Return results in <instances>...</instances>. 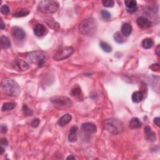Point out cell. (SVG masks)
Wrapping results in <instances>:
<instances>
[{"mask_svg": "<svg viewBox=\"0 0 160 160\" xmlns=\"http://www.w3.org/2000/svg\"><path fill=\"white\" fill-rule=\"evenodd\" d=\"M4 151H5V148H4L3 146H1V150H0V154L3 155Z\"/></svg>", "mask_w": 160, "mask_h": 160, "instance_id": "obj_38", "label": "cell"}, {"mask_svg": "<svg viewBox=\"0 0 160 160\" xmlns=\"http://www.w3.org/2000/svg\"><path fill=\"white\" fill-rule=\"evenodd\" d=\"M144 132L146 136V139L149 142H155L156 140V134L153 131L150 126H146L144 129Z\"/></svg>", "mask_w": 160, "mask_h": 160, "instance_id": "obj_12", "label": "cell"}, {"mask_svg": "<svg viewBox=\"0 0 160 160\" xmlns=\"http://www.w3.org/2000/svg\"><path fill=\"white\" fill-rule=\"evenodd\" d=\"M15 65L18 68V69L21 70V71H27L29 68V64L21 60H18L15 61Z\"/></svg>", "mask_w": 160, "mask_h": 160, "instance_id": "obj_17", "label": "cell"}, {"mask_svg": "<svg viewBox=\"0 0 160 160\" xmlns=\"http://www.w3.org/2000/svg\"><path fill=\"white\" fill-rule=\"evenodd\" d=\"M77 132H78L77 126H74L70 128L68 134V140L69 142L74 143L77 141Z\"/></svg>", "mask_w": 160, "mask_h": 160, "instance_id": "obj_14", "label": "cell"}, {"mask_svg": "<svg viewBox=\"0 0 160 160\" xmlns=\"http://www.w3.org/2000/svg\"><path fill=\"white\" fill-rule=\"evenodd\" d=\"M100 46L101 48V49L106 53H111L112 52L111 46L110 45V44H108V43L105 42L101 41L100 43Z\"/></svg>", "mask_w": 160, "mask_h": 160, "instance_id": "obj_23", "label": "cell"}, {"mask_svg": "<svg viewBox=\"0 0 160 160\" xmlns=\"http://www.w3.org/2000/svg\"><path fill=\"white\" fill-rule=\"evenodd\" d=\"M81 94V88L78 86L74 87L72 89V94L73 97H80Z\"/></svg>", "mask_w": 160, "mask_h": 160, "instance_id": "obj_27", "label": "cell"}, {"mask_svg": "<svg viewBox=\"0 0 160 160\" xmlns=\"http://www.w3.org/2000/svg\"><path fill=\"white\" fill-rule=\"evenodd\" d=\"M7 131H8L7 126H6L5 125H1V132L3 134H5Z\"/></svg>", "mask_w": 160, "mask_h": 160, "instance_id": "obj_34", "label": "cell"}, {"mask_svg": "<svg viewBox=\"0 0 160 160\" xmlns=\"http://www.w3.org/2000/svg\"><path fill=\"white\" fill-rule=\"evenodd\" d=\"M23 111L25 116H32L33 114V111L29 109L27 105H23Z\"/></svg>", "mask_w": 160, "mask_h": 160, "instance_id": "obj_26", "label": "cell"}, {"mask_svg": "<svg viewBox=\"0 0 160 160\" xmlns=\"http://www.w3.org/2000/svg\"><path fill=\"white\" fill-rule=\"evenodd\" d=\"M8 146V141L6 138H2L1 139V146H3V147H6Z\"/></svg>", "mask_w": 160, "mask_h": 160, "instance_id": "obj_33", "label": "cell"}, {"mask_svg": "<svg viewBox=\"0 0 160 160\" xmlns=\"http://www.w3.org/2000/svg\"><path fill=\"white\" fill-rule=\"evenodd\" d=\"M1 88L5 94L10 97H18L21 92L20 87L18 83L8 78H4L2 81Z\"/></svg>", "mask_w": 160, "mask_h": 160, "instance_id": "obj_2", "label": "cell"}, {"mask_svg": "<svg viewBox=\"0 0 160 160\" xmlns=\"http://www.w3.org/2000/svg\"><path fill=\"white\" fill-rule=\"evenodd\" d=\"M0 44H1V47L3 49H6L10 48L11 42L8 37L1 36V38H0Z\"/></svg>", "mask_w": 160, "mask_h": 160, "instance_id": "obj_19", "label": "cell"}, {"mask_svg": "<svg viewBox=\"0 0 160 160\" xmlns=\"http://www.w3.org/2000/svg\"><path fill=\"white\" fill-rule=\"evenodd\" d=\"M154 123L156 124L158 126H160V118L159 117L155 118L154 119Z\"/></svg>", "mask_w": 160, "mask_h": 160, "instance_id": "obj_35", "label": "cell"}, {"mask_svg": "<svg viewBox=\"0 0 160 160\" xmlns=\"http://www.w3.org/2000/svg\"><path fill=\"white\" fill-rule=\"evenodd\" d=\"M12 36L15 40L23 41L26 38V33L21 28L13 27L12 29Z\"/></svg>", "mask_w": 160, "mask_h": 160, "instance_id": "obj_8", "label": "cell"}, {"mask_svg": "<svg viewBox=\"0 0 160 160\" xmlns=\"http://www.w3.org/2000/svg\"><path fill=\"white\" fill-rule=\"evenodd\" d=\"M132 27L129 23H124L121 28V31L122 35L125 36H129L132 32Z\"/></svg>", "mask_w": 160, "mask_h": 160, "instance_id": "obj_18", "label": "cell"}, {"mask_svg": "<svg viewBox=\"0 0 160 160\" xmlns=\"http://www.w3.org/2000/svg\"><path fill=\"white\" fill-rule=\"evenodd\" d=\"M27 60L31 64L41 66L46 61V56L45 53L40 51H36L28 54L27 56Z\"/></svg>", "mask_w": 160, "mask_h": 160, "instance_id": "obj_4", "label": "cell"}, {"mask_svg": "<svg viewBox=\"0 0 160 160\" xmlns=\"http://www.w3.org/2000/svg\"><path fill=\"white\" fill-rule=\"evenodd\" d=\"M136 23L138 25V27L142 29L149 28L151 27L152 23L151 22L145 17L140 16L138 17L136 20Z\"/></svg>", "mask_w": 160, "mask_h": 160, "instance_id": "obj_9", "label": "cell"}, {"mask_svg": "<svg viewBox=\"0 0 160 160\" xmlns=\"http://www.w3.org/2000/svg\"><path fill=\"white\" fill-rule=\"evenodd\" d=\"M102 3H103V6L107 8H111L114 6V1L112 0H103L102 1Z\"/></svg>", "mask_w": 160, "mask_h": 160, "instance_id": "obj_29", "label": "cell"}, {"mask_svg": "<svg viewBox=\"0 0 160 160\" xmlns=\"http://www.w3.org/2000/svg\"><path fill=\"white\" fill-rule=\"evenodd\" d=\"M101 14L104 20H109V19H110L111 17V13L107 10H102L101 11Z\"/></svg>", "mask_w": 160, "mask_h": 160, "instance_id": "obj_28", "label": "cell"}, {"mask_svg": "<svg viewBox=\"0 0 160 160\" xmlns=\"http://www.w3.org/2000/svg\"><path fill=\"white\" fill-rule=\"evenodd\" d=\"M104 128L113 134H118L123 132L124 126L122 121L114 118L105 119L103 121Z\"/></svg>", "mask_w": 160, "mask_h": 160, "instance_id": "obj_3", "label": "cell"}, {"mask_svg": "<svg viewBox=\"0 0 160 160\" xmlns=\"http://www.w3.org/2000/svg\"><path fill=\"white\" fill-rule=\"evenodd\" d=\"M40 123V120L38 118H36L32 121L31 125L33 128H37L38 126H39Z\"/></svg>", "mask_w": 160, "mask_h": 160, "instance_id": "obj_31", "label": "cell"}, {"mask_svg": "<svg viewBox=\"0 0 160 160\" xmlns=\"http://www.w3.org/2000/svg\"><path fill=\"white\" fill-rule=\"evenodd\" d=\"M159 48H160V46H159V45H158L156 48V51H155V53L158 56H159Z\"/></svg>", "mask_w": 160, "mask_h": 160, "instance_id": "obj_36", "label": "cell"}, {"mask_svg": "<svg viewBox=\"0 0 160 160\" xmlns=\"http://www.w3.org/2000/svg\"><path fill=\"white\" fill-rule=\"evenodd\" d=\"M58 8L59 3L55 1L50 0L41 1L38 6V10L43 13H55Z\"/></svg>", "mask_w": 160, "mask_h": 160, "instance_id": "obj_5", "label": "cell"}, {"mask_svg": "<svg viewBox=\"0 0 160 160\" xmlns=\"http://www.w3.org/2000/svg\"><path fill=\"white\" fill-rule=\"evenodd\" d=\"M150 68L153 71H154V72H157L158 71V70L159 69V64L156 63V64H153V65L151 66H150Z\"/></svg>", "mask_w": 160, "mask_h": 160, "instance_id": "obj_32", "label": "cell"}, {"mask_svg": "<svg viewBox=\"0 0 160 160\" xmlns=\"http://www.w3.org/2000/svg\"><path fill=\"white\" fill-rule=\"evenodd\" d=\"M34 33L38 37H43L47 35L48 29L44 25L38 24L34 28Z\"/></svg>", "mask_w": 160, "mask_h": 160, "instance_id": "obj_10", "label": "cell"}, {"mask_svg": "<svg viewBox=\"0 0 160 160\" xmlns=\"http://www.w3.org/2000/svg\"><path fill=\"white\" fill-rule=\"evenodd\" d=\"M74 52V49L71 46L63 47L58 49L54 55L53 60L55 61H61L65 60L72 56Z\"/></svg>", "mask_w": 160, "mask_h": 160, "instance_id": "obj_7", "label": "cell"}, {"mask_svg": "<svg viewBox=\"0 0 160 160\" xmlns=\"http://www.w3.org/2000/svg\"><path fill=\"white\" fill-rule=\"evenodd\" d=\"M29 14V11L28 10H21L14 14V16L16 18H21L27 16Z\"/></svg>", "mask_w": 160, "mask_h": 160, "instance_id": "obj_25", "label": "cell"}, {"mask_svg": "<svg viewBox=\"0 0 160 160\" xmlns=\"http://www.w3.org/2000/svg\"><path fill=\"white\" fill-rule=\"evenodd\" d=\"M97 23L94 19L89 18L85 19L80 24L79 30L80 33L84 36H94L97 31Z\"/></svg>", "mask_w": 160, "mask_h": 160, "instance_id": "obj_1", "label": "cell"}, {"mask_svg": "<svg viewBox=\"0 0 160 160\" xmlns=\"http://www.w3.org/2000/svg\"><path fill=\"white\" fill-rule=\"evenodd\" d=\"M16 107V104L14 103H5L3 104L1 110L3 112L7 111L13 110V109Z\"/></svg>", "mask_w": 160, "mask_h": 160, "instance_id": "obj_22", "label": "cell"}, {"mask_svg": "<svg viewBox=\"0 0 160 160\" xmlns=\"http://www.w3.org/2000/svg\"><path fill=\"white\" fill-rule=\"evenodd\" d=\"M72 119V116L70 114H64L62 117H61L59 120L58 121V124L60 126H65L68 125Z\"/></svg>", "mask_w": 160, "mask_h": 160, "instance_id": "obj_15", "label": "cell"}, {"mask_svg": "<svg viewBox=\"0 0 160 160\" xmlns=\"http://www.w3.org/2000/svg\"><path fill=\"white\" fill-rule=\"evenodd\" d=\"M1 12L3 15H8L10 13V8L7 5H3L1 7Z\"/></svg>", "mask_w": 160, "mask_h": 160, "instance_id": "obj_30", "label": "cell"}, {"mask_svg": "<svg viewBox=\"0 0 160 160\" xmlns=\"http://www.w3.org/2000/svg\"><path fill=\"white\" fill-rule=\"evenodd\" d=\"M50 101L55 106L59 108H67L73 105L71 100L64 96H55L51 98Z\"/></svg>", "mask_w": 160, "mask_h": 160, "instance_id": "obj_6", "label": "cell"}, {"mask_svg": "<svg viewBox=\"0 0 160 160\" xmlns=\"http://www.w3.org/2000/svg\"><path fill=\"white\" fill-rule=\"evenodd\" d=\"M4 28H5V24L4 23L3 20H1V25H0V28H1V29H3Z\"/></svg>", "mask_w": 160, "mask_h": 160, "instance_id": "obj_37", "label": "cell"}, {"mask_svg": "<svg viewBox=\"0 0 160 160\" xmlns=\"http://www.w3.org/2000/svg\"><path fill=\"white\" fill-rule=\"evenodd\" d=\"M142 46L146 49L151 48L154 45V41L151 38H146L142 41Z\"/></svg>", "mask_w": 160, "mask_h": 160, "instance_id": "obj_21", "label": "cell"}, {"mask_svg": "<svg viewBox=\"0 0 160 160\" xmlns=\"http://www.w3.org/2000/svg\"><path fill=\"white\" fill-rule=\"evenodd\" d=\"M76 159V158L73 155H69L66 158V159Z\"/></svg>", "mask_w": 160, "mask_h": 160, "instance_id": "obj_39", "label": "cell"}, {"mask_svg": "<svg viewBox=\"0 0 160 160\" xmlns=\"http://www.w3.org/2000/svg\"><path fill=\"white\" fill-rule=\"evenodd\" d=\"M82 130L88 133L93 134L97 131V127L94 124L91 123H85L81 126Z\"/></svg>", "mask_w": 160, "mask_h": 160, "instance_id": "obj_11", "label": "cell"}, {"mask_svg": "<svg viewBox=\"0 0 160 160\" xmlns=\"http://www.w3.org/2000/svg\"><path fill=\"white\" fill-rule=\"evenodd\" d=\"M145 98V93L143 91H138L134 92L132 94L131 99L134 103H139Z\"/></svg>", "mask_w": 160, "mask_h": 160, "instance_id": "obj_16", "label": "cell"}, {"mask_svg": "<svg viewBox=\"0 0 160 160\" xmlns=\"http://www.w3.org/2000/svg\"><path fill=\"white\" fill-rule=\"evenodd\" d=\"M114 41L117 42L118 44H122L125 42V39L123 36V35L121 34L119 32H116L114 35Z\"/></svg>", "mask_w": 160, "mask_h": 160, "instance_id": "obj_24", "label": "cell"}, {"mask_svg": "<svg viewBox=\"0 0 160 160\" xmlns=\"http://www.w3.org/2000/svg\"><path fill=\"white\" fill-rule=\"evenodd\" d=\"M128 12L133 13L137 10V2L135 0H126L125 1Z\"/></svg>", "mask_w": 160, "mask_h": 160, "instance_id": "obj_13", "label": "cell"}, {"mask_svg": "<svg viewBox=\"0 0 160 160\" xmlns=\"http://www.w3.org/2000/svg\"><path fill=\"white\" fill-rule=\"evenodd\" d=\"M130 127L131 129H138L142 126V123L137 118H133L130 121Z\"/></svg>", "mask_w": 160, "mask_h": 160, "instance_id": "obj_20", "label": "cell"}]
</instances>
